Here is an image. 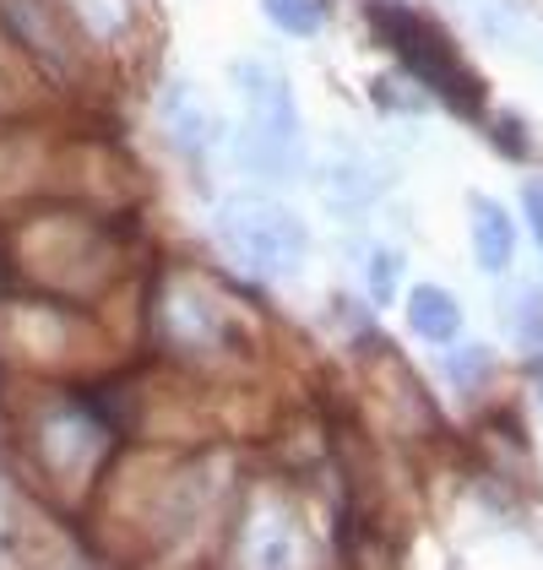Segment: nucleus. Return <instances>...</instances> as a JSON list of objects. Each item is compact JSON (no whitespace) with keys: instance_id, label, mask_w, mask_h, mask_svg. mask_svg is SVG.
<instances>
[{"instance_id":"1","label":"nucleus","mask_w":543,"mask_h":570,"mask_svg":"<svg viewBox=\"0 0 543 570\" xmlns=\"http://www.w3.org/2000/svg\"><path fill=\"white\" fill-rule=\"evenodd\" d=\"M152 326L164 348L190 364H239L250 353V321L228 294H218L201 272H175L158 288Z\"/></svg>"},{"instance_id":"2","label":"nucleus","mask_w":543,"mask_h":570,"mask_svg":"<svg viewBox=\"0 0 543 570\" xmlns=\"http://www.w3.org/2000/svg\"><path fill=\"white\" fill-rule=\"evenodd\" d=\"M234 82L245 92V126H239V147H234L239 169H250L256 179H294L305 169V126H299L288 82L256 60H239Z\"/></svg>"},{"instance_id":"3","label":"nucleus","mask_w":543,"mask_h":570,"mask_svg":"<svg viewBox=\"0 0 543 570\" xmlns=\"http://www.w3.org/2000/svg\"><path fill=\"white\" fill-rule=\"evenodd\" d=\"M218 234V250L228 256V266L250 283H277L288 272H299L305 250H310V234L305 218L272 196H234L218 207L213 218Z\"/></svg>"},{"instance_id":"4","label":"nucleus","mask_w":543,"mask_h":570,"mask_svg":"<svg viewBox=\"0 0 543 570\" xmlns=\"http://www.w3.org/2000/svg\"><path fill=\"white\" fill-rule=\"evenodd\" d=\"M17 262L33 283H45L55 294H98L115 277V245L98 223L77 213H45L22 228Z\"/></svg>"},{"instance_id":"5","label":"nucleus","mask_w":543,"mask_h":570,"mask_svg":"<svg viewBox=\"0 0 543 570\" xmlns=\"http://www.w3.org/2000/svg\"><path fill=\"white\" fill-rule=\"evenodd\" d=\"M33 456L55 489L82 494L109 456V424L82 402H55L33 419Z\"/></svg>"},{"instance_id":"6","label":"nucleus","mask_w":543,"mask_h":570,"mask_svg":"<svg viewBox=\"0 0 543 570\" xmlns=\"http://www.w3.org/2000/svg\"><path fill=\"white\" fill-rule=\"evenodd\" d=\"M375 28H381L386 45L403 55V66L418 77V82H430L435 92H446L456 109H473V104H478V82H473V71L462 66L456 45L441 33V28H430V22L413 17L407 6H375Z\"/></svg>"},{"instance_id":"7","label":"nucleus","mask_w":543,"mask_h":570,"mask_svg":"<svg viewBox=\"0 0 543 570\" xmlns=\"http://www.w3.org/2000/svg\"><path fill=\"white\" fill-rule=\"evenodd\" d=\"M77 337H82L77 315H66V309H55V305L22 299V305L0 309V348L11 353V358H22V364L55 370V364H66L77 353Z\"/></svg>"},{"instance_id":"8","label":"nucleus","mask_w":543,"mask_h":570,"mask_svg":"<svg viewBox=\"0 0 543 570\" xmlns=\"http://www.w3.org/2000/svg\"><path fill=\"white\" fill-rule=\"evenodd\" d=\"M234 560L239 566H288L294 560V511L272 489H256V500L245 505Z\"/></svg>"},{"instance_id":"9","label":"nucleus","mask_w":543,"mask_h":570,"mask_svg":"<svg viewBox=\"0 0 543 570\" xmlns=\"http://www.w3.org/2000/svg\"><path fill=\"white\" fill-rule=\"evenodd\" d=\"M0 22L22 39L28 55H39L49 71H71V45H66V28H60V17L49 11L45 0H0Z\"/></svg>"},{"instance_id":"10","label":"nucleus","mask_w":543,"mask_h":570,"mask_svg":"<svg viewBox=\"0 0 543 570\" xmlns=\"http://www.w3.org/2000/svg\"><path fill=\"white\" fill-rule=\"evenodd\" d=\"M164 131H169V141H175L180 153L201 158V153L218 141V115L201 104V92L196 88L175 82V88L164 92Z\"/></svg>"},{"instance_id":"11","label":"nucleus","mask_w":543,"mask_h":570,"mask_svg":"<svg viewBox=\"0 0 543 570\" xmlns=\"http://www.w3.org/2000/svg\"><path fill=\"white\" fill-rule=\"evenodd\" d=\"M407 326H413L424 343H456V332H462V305H456L446 288L418 283V288L407 294Z\"/></svg>"},{"instance_id":"12","label":"nucleus","mask_w":543,"mask_h":570,"mask_svg":"<svg viewBox=\"0 0 543 570\" xmlns=\"http://www.w3.org/2000/svg\"><path fill=\"white\" fill-rule=\"evenodd\" d=\"M511 250H516V228L505 218V207L495 202H473V262L484 272H505L511 266Z\"/></svg>"},{"instance_id":"13","label":"nucleus","mask_w":543,"mask_h":570,"mask_svg":"<svg viewBox=\"0 0 543 570\" xmlns=\"http://www.w3.org/2000/svg\"><path fill=\"white\" fill-rule=\"evenodd\" d=\"M261 11L272 17V28H283V33H294V39H316L320 33L316 0H261Z\"/></svg>"},{"instance_id":"14","label":"nucleus","mask_w":543,"mask_h":570,"mask_svg":"<svg viewBox=\"0 0 543 570\" xmlns=\"http://www.w3.org/2000/svg\"><path fill=\"white\" fill-rule=\"evenodd\" d=\"M495 375V358H490V348H462L446 358V381H452L456 392H478L484 381Z\"/></svg>"},{"instance_id":"15","label":"nucleus","mask_w":543,"mask_h":570,"mask_svg":"<svg viewBox=\"0 0 543 570\" xmlns=\"http://www.w3.org/2000/svg\"><path fill=\"white\" fill-rule=\"evenodd\" d=\"M397 277V256H375V277H369V288H375V299H392V283Z\"/></svg>"},{"instance_id":"16","label":"nucleus","mask_w":543,"mask_h":570,"mask_svg":"<svg viewBox=\"0 0 543 570\" xmlns=\"http://www.w3.org/2000/svg\"><path fill=\"white\" fill-rule=\"evenodd\" d=\"M522 207H527L533 239H539V250H543V185H527V190H522Z\"/></svg>"},{"instance_id":"17","label":"nucleus","mask_w":543,"mask_h":570,"mask_svg":"<svg viewBox=\"0 0 543 570\" xmlns=\"http://www.w3.org/2000/svg\"><path fill=\"white\" fill-rule=\"evenodd\" d=\"M0 98H6V82H0Z\"/></svg>"},{"instance_id":"18","label":"nucleus","mask_w":543,"mask_h":570,"mask_svg":"<svg viewBox=\"0 0 543 570\" xmlns=\"http://www.w3.org/2000/svg\"><path fill=\"white\" fill-rule=\"evenodd\" d=\"M539 392H543V381H539Z\"/></svg>"}]
</instances>
